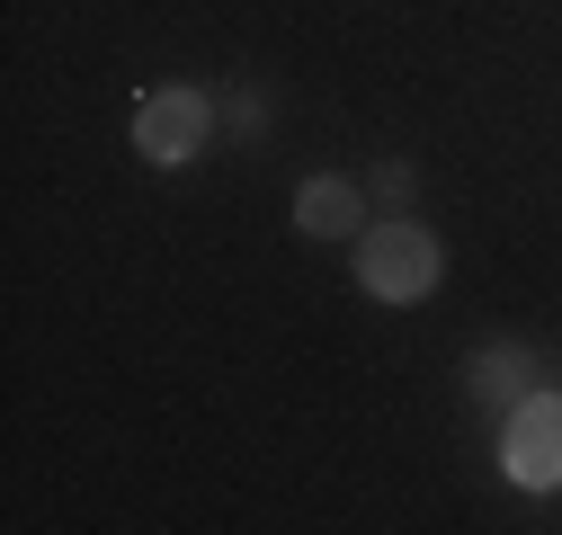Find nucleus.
Segmentation results:
<instances>
[{"label": "nucleus", "instance_id": "nucleus-1", "mask_svg": "<svg viewBox=\"0 0 562 535\" xmlns=\"http://www.w3.org/2000/svg\"><path fill=\"white\" fill-rule=\"evenodd\" d=\"M447 277V241L419 224V215H384L358 232V286L375 304H429Z\"/></svg>", "mask_w": 562, "mask_h": 535}, {"label": "nucleus", "instance_id": "nucleus-6", "mask_svg": "<svg viewBox=\"0 0 562 535\" xmlns=\"http://www.w3.org/2000/svg\"><path fill=\"white\" fill-rule=\"evenodd\" d=\"M367 196L384 215H411V196H419V161H375V179H367Z\"/></svg>", "mask_w": 562, "mask_h": 535}, {"label": "nucleus", "instance_id": "nucleus-3", "mask_svg": "<svg viewBox=\"0 0 562 535\" xmlns=\"http://www.w3.org/2000/svg\"><path fill=\"white\" fill-rule=\"evenodd\" d=\"M501 464H509V482H527V491H553L562 482V392H527L518 411H509Z\"/></svg>", "mask_w": 562, "mask_h": 535}, {"label": "nucleus", "instance_id": "nucleus-2", "mask_svg": "<svg viewBox=\"0 0 562 535\" xmlns=\"http://www.w3.org/2000/svg\"><path fill=\"white\" fill-rule=\"evenodd\" d=\"M134 152H144L153 170H188L205 144H215V99L205 90H188V81H161V90H144L134 99Z\"/></svg>", "mask_w": 562, "mask_h": 535}, {"label": "nucleus", "instance_id": "nucleus-4", "mask_svg": "<svg viewBox=\"0 0 562 535\" xmlns=\"http://www.w3.org/2000/svg\"><path fill=\"white\" fill-rule=\"evenodd\" d=\"M464 392H473V411H518L536 392V349L527 340H482L464 357Z\"/></svg>", "mask_w": 562, "mask_h": 535}, {"label": "nucleus", "instance_id": "nucleus-5", "mask_svg": "<svg viewBox=\"0 0 562 535\" xmlns=\"http://www.w3.org/2000/svg\"><path fill=\"white\" fill-rule=\"evenodd\" d=\"M295 232H304V241H358V232H367V187L339 179V170L304 179V187H295Z\"/></svg>", "mask_w": 562, "mask_h": 535}]
</instances>
